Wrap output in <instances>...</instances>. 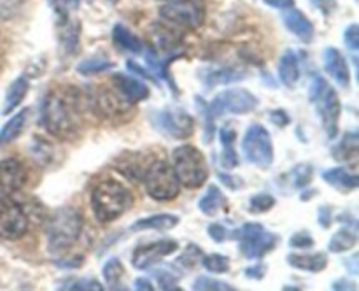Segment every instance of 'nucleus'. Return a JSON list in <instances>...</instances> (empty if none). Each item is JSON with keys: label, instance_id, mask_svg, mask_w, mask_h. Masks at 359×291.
Returning a JSON list of instances; mask_svg holds the SVG:
<instances>
[{"label": "nucleus", "instance_id": "14", "mask_svg": "<svg viewBox=\"0 0 359 291\" xmlns=\"http://www.w3.org/2000/svg\"><path fill=\"white\" fill-rule=\"evenodd\" d=\"M91 104L95 105L98 114L109 116V118H118V116H123L126 111H130L132 104L123 97L118 91V88H105L100 86V90L95 91L93 102Z\"/></svg>", "mask_w": 359, "mask_h": 291}, {"label": "nucleus", "instance_id": "49", "mask_svg": "<svg viewBox=\"0 0 359 291\" xmlns=\"http://www.w3.org/2000/svg\"><path fill=\"white\" fill-rule=\"evenodd\" d=\"M265 4H269L270 7H277V9H287V7H293L294 0H265Z\"/></svg>", "mask_w": 359, "mask_h": 291}, {"label": "nucleus", "instance_id": "6", "mask_svg": "<svg viewBox=\"0 0 359 291\" xmlns=\"http://www.w3.org/2000/svg\"><path fill=\"white\" fill-rule=\"evenodd\" d=\"M144 184L151 198L156 202H170L179 195V179L172 165L167 161L156 160L144 172Z\"/></svg>", "mask_w": 359, "mask_h": 291}, {"label": "nucleus", "instance_id": "5", "mask_svg": "<svg viewBox=\"0 0 359 291\" xmlns=\"http://www.w3.org/2000/svg\"><path fill=\"white\" fill-rule=\"evenodd\" d=\"M311 100L314 104L319 119H321L326 135L330 139H335L337 133H339V119L342 107H340L339 95L330 86L325 77L316 76L312 79Z\"/></svg>", "mask_w": 359, "mask_h": 291}, {"label": "nucleus", "instance_id": "11", "mask_svg": "<svg viewBox=\"0 0 359 291\" xmlns=\"http://www.w3.org/2000/svg\"><path fill=\"white\" fill-rule=\"evenodd\" d=\"M28 230V214L9 196H0V238L16 241Z\"/></svg>", "mask_w": 359, "mask_h": 291}, {"label": "nucleus", "instance_id": "26", "mask_svg": "<svg viewBox=\"0 0 359 291\" xmlns=\"http://www.w3.org/2000/svg\"><path fill=\"white\" fill-rule=\"evenodd\" d=\"M112 39H114V42L119 46V48L126 49V51L130 53H135V55L142 53L144 49L140 39L137 37L135 34H132L128 28L123 27V25H116L114 30H112Z\"/></svg>", "mask_w": 359, "mask_h": 291}, {"label": "nucleus", "instance_id": "1", "mask_svg": "<svg viewBox=\"0 0 359 291\" xmlns=\"http://www.w3.org/2000/svg\"><path fill=\"white\" fill-rule=\"evenodd\" d=\"M42 121L48 132L58 139L76 135L83 125L81 91L72 84L53 88L42 104Z\"/></svg>", "mask_w": 359, "mask_h": 291}, {"label": "nucleus", "instance_id": "28", "mask_svg": "<svg viewBox=\"0 0 359 291\" xmlns=\"http://www.w3.org/2000/svg\"><path fill=\"white\" fill-rule=\"evenodd\" d=\"M358 144L359 139L356 133H347L342 142L335 147V158L339 161H356L358 160Z\"/></svg>", "mask_w": 359, "mask_h": 291}, {"label": "nucleus", "instance_id": "33", "mask_svg": "<svg viewBox=\"0 0 359 291\" xmlns=\"http://www.w3.org/2000/svg\"><path fill=\"white\" fill-rule=\"evenodd\" d=\"M291 177H293L294 188H305L312 181V167L309 163L298 165L291 170Z\"/></svg>", "mask_w": 359, "mask_h": 291}, {"label": "nucleus", "instance_id": "44", "mask_svg": "<svg viewBox=\"0 0 359 291\" xmlns=\"http://www.w3.org/2000/svg\"><path fill=\"white\" fill-rule=\"evenodd\" d=\"M209 235H210V237H212L216 242H224V241H226V238H228L226 228H224L223 224H219V223L210 224V226H209Z\"/></svg>", "mask_w": 359, "mask_h": 291}, {"label": "nucleus", "instance_id": "50", "mask_svg": "<svg viewBox=\"0 0 359 291\" xmlns=\"http://www.w3.org/2000/svg\"><path fill=\"white\" fill-rule=\"evenodd\" d=\"M221 175V179H223L224 181V184L228 186V188H231V189H238L242 186V181L241 179H237V177H233L231 179L230 175H224V174H219Z\"/></svg>", "mask_w": 359, "mask_h": 291}, {"label": "nucleus", "instance_id": "38", "mask_svg": "<svg viewBox=\"0 0 359 291\" xmlns=\"http://www.w3.org/2000/svg\"><path fill=\"white\" fill-rule=\"evenodd\" d=\"M276 205V198L270 195H256L251 198V210L252 212H265Z\"/></svg>", "mask_w": 359, "mask_h": 291}, {"label": "nucleus", "instance_id": "34", "mask_svg": "<svg viewBox=\"0 0 359 291\" xmlns=\"http://www.w3.org/2000/svg\"><path fill=\"white\" fill-rule=\"evenodd\" d=\"M62 287H65V290H72V291H77V290H81V291H102V290H104V287L100 286V283H98V280L86 279V277H84V279L69 280V283H67L65 286H62Z\"/></svg>", "mask_w": 359, "mask_h": 291}, {"label": "nucleus", "instance_id": "30", "mask_svg": "<svg viewBox=\"0 0 359 291\" xmlns=\"http://www.w3.org/2000/svg\"><path fill=\"white\" fill-rule=\"evenodd\" d=\"M111 69H114V63L107 62V60H100V58L84 60L83 63L77 65V72L83 74V76H93V74L107 72V70Z\"/></svg>", "mask_w": 359, "mask_h": 291}, {"label": "nucleus", "instance_id": "36", "mask_svg": "<svg viewBox=\"0 0 359 291\" xmlns=\"http://www.w3.org/2000/svg\"><path fill=\"white\" fill-rule=\"evenodd\" d=\"M196 102H198V107L200 111L203 112V126H205V133H203V139L207 140V142H210L212 140V135H214V116L210 114L209 111V105H205V102L202 100L200 97H196Z\"/></svg>", "mask_w": 359, "mask_h": 291}, {"label": "nucleus", "instance_id": "3", "mask_svg": "<svg viewBox=\"0 0 359 291\" xmlns=\"http://www.w3.org/2000/svg\"><path fill=\"white\" fill-rule=\"evenodd\" d=\"M83 230V214L72 205L62 207L51 216L48 224V248L60 255L65 252L79 241Z\"/></svg>", "mask_w": 359, "mask_h": 291}, {"label": "nucleus", "instance_id": "22", "mask_svg": "<svg viewBox=\"0 0 359 291\" xmlns=\"http://www.w3.org/2000/svg\"><path fill=\"white\" fill-rule=\"evenodd\" d=\"M279 77L286 86L293 88L294 84L300 79V65H298L297 53L293 49H287L284 51V55L280 56L279 62Z\"/></svg>", "mask_w": 359, "mask_h": 291}, {"label": "nucleus", "instance_id": "4", "mask_svg": "<svg viewBox=\"0 0 359 291\" xmlns=\"http://www.w3.org/2000/svg\"><path fill=\"white\" fill-rule=\"evenodd\" d=\"M172 168L179 182L188 189H198L209 177L205 156L195 146H179L172 151Z\"/></svg>", "mask_w": 359, "mask_h": 291}, {"label": "nucleus", "instance_id": "12", "mask_svg": "<svg viewBox=\"0 0 359 291\" xmlns=\"http://www.w3.org/2000/svg\"><path fill=\"white\" fill-rule=\"evenodd\" d=\"M154 125L158 126V130L168 133L174 139H188L193 135V128H195L191 116L181 109H167V111L158 112Z\"/></svg>", "mask_w": 359, "mask_h": 291}, {"label": "nucleus", "instance_id": "41", "mask_svg": "<svg viewBox=\"0 0 359 291\" xmlns=\"http://www.w3.org/2000/svg\"><path fill=\"white\" fill-rule=\"evenodd\" d=\"M81 0H53V6H55V11L62 18H65L70 11L77 9Z\"/></svg>", "mask_w": 359, "mask_h": 291}, {"label": "nucleus", "instance_id": "20", "mask_svg": "<svg viewBox=\"0 0 359 291\" xmlns=\"http://www.w3.org/2000/svg\"><path fill=\"white\" fill-rule=\"evenodd\" d=\"M323 179L342 193L354 191L359 186L358 175L351 174L346 168H330V170H325L323 172Z\"/></svg>", "mask_w": 359, "mask_h": 291}, {"label": "nucleus", "instance_id": "31", "mask_svg": "<svg viewBox=\"0 0 359 291\" xmlns=\"http://www.w3.org/2000/svg\"><path fill=\"white\" fill-rule=\"evenodd\" d=\"M202 265L212 273H224L230 270V259L224 255H207L202 258Z\"/></svg>", "mask_w": 359, "mask_h": 291}, {"label": "nucleus", "instance_id": "25", "mask_svg": "<svg viewBox=\"0 0 359 291\" xmlns=\"http://www.w3.org/2000/svg\"><path fill=\"white\" fill-rule=\"evenodd\" d=\"M28 112H30L28 109H23V111L18 112L16 116H13V118L2 126V130H0V147L7 146V144H11L13 140H16L18 137L21 135L25 125H27Z\"/></svg>", "mask_w": 359, "mask_h": 291}, {"label": "nucleus", "instance_id": "47", "mask_svg": "<svg viewBox=\"0 0 359 291\" xmlns=\"http://www.w3.org/2000/svg\"><path fill=\"white\" fill-rule=\"evenodd\" d=\"M270 119H272L273 125H277V126H286L287 123H290V116H287L284 111L272 112V118Z\"/></svg>", "mask_w": 359, "mask_h": 291}, {"label": "nucleus", "instance_id": "9", "mask_svg": "<svg viewBox=\"0 0 359 291\" xmlns=\"http://www.w3.org/2000/svg\"><path fill=\"white\" fill-rule=\"evenodd\" d=\"M242 151L249 163L259 168H266L273 161V146L270 133L265 126L251 125L242 140Z\"/></svg>", "mask_w": 359, "mask_h": 291}, {"label": "nucleus", "instance_id": "52", "mask_svg": "<svg viewBox=\"0 0 359 291\" xmlns=\"http://www.w3.org/2000/svg\"><path fill=\"white\" fill-rule=\"evenodd\" d=\"M83 263V258H76V259H63V262H56L58 266H79Z\"/></svg>", "mask_w": 359, "mask_h": 291}, {"label": "nucleus", "instance_id": "46", "mask_svg": "<svg viewBox=\"0 0 359 291\" xmlns=\"http://www.w3.org/2000/svg\"><path fill=\"white\" fill-rule=\"evenodd\" d=\"M319 223H321L323 228H328L330 223H332V209L328 205H323L319 209V216H318Z\"/></svg>", "mask_w": 359, "mask_h": 291}, {"label": "nucleus", "instance_id": "7", "mask_svg": "<svg viewBox=\"0 0 359 291\" xmlns=\"http://www.w3.org/2000/svg\"><path fill=\"white\" fill-rule=\"evenodd\" d=\"M228 237L237 238L241 242V251L245 258L259 259L270 252L272 249L277 248L279 242V235L265 231L263 224L258 223H248L241 226L238 230L231 231Z\"/></svg>", "mask_w": 359, "mask_h": 291}, {"label": "nucleus", "instance_id": "13", "mask_svg": "<svg viewBox=\"0 0 359 291\" xmlns=\"http://www.w3.org/2000/svg\"><path fill=\"white\" fill-rule=\"evenodd\" d=\"M177 242L170 241V238H167V241H154L151 244H142L133 251L132 265L137 270H146L149 266L156 265L158 262H161L165 256L177 251Z\"/></svg>", "mask_w": 359, "mask_h": 291}, {"label": "nucleus", "instance_id": "16", "mask_svg": "<svg viewBox=\"0 0 359 291\" xmlns=\"http://www.w3.org/2000/svg\"><path fill=\"white\" fill-rule=\"evenodd\" d=\"M325 70L332 76L339 86L349 88L351 84V70L347 65V60L344 58L342 53L335 48L325 49Z\"/></svg>", "mask_w": 359, "mask_h": 291}, {"label": "nucleus", "instance_id": "29", "mask_svg": "<svg viewBox=\"0 0 359 291\" xmlns=\"http://www.w3.org/2000/svg\"><path fill=\"white\" fill-rule=\"evenodd\" d=\"M123 273H125V269L119 263L118 258H111L107 263L104 265V279L107 283V287L111 290H119V280H121Z\"/></svg>", "mask_w": 359, "mask_h": 291}, {"label": "nucleus", "instance_id": "40", "mask_svg": "<svg viewBox=\"0 0 359 291\" xmlns=\"http://www.w3.org/2000/svg\"><path fill=\"white\" fill-rule=\"evenodd\" d=\"M290 244L297 249H309L314 245V238H312L307 231H298V234H294L293 237H291Z\"/></svg>", "mask_w": 359, "mask_h": 291}, {"label": "nucleus", "instance_id": "24", "mask_svg": "<svg viewBox=\"0 0 359 291\" xmlns=\"http://www.w3.org/2000/svg\"><path fill=\"white\" fill-rule=\"evenodd\" d=\"M28 93V81L27 77H18L11 83L9 90L6 93V100H4V107H2V114L7 116L18 107V105L23 102V98L27 97Z\"/></svg>", "mask_w": 359, "mask_h": 291}, {"label": "nucleus", "instance_id": "2", "mask_svg": "<svg viewBox=\"0 0 359 291\" xmlns=\"http://www.w3.org/2000/svg\"><path fill=\"white\" fill-rule=\"evenodd\" d=\"M133 205V193L118 181H104L91 193V207L100 223H111Z\"/></svg>", "mask_w": 359, "mask_h": 291}, {"label": "nucleus", "instance_id": "37", "mask_svg": "<svg viewBox=\"0 0 359 291\" xmlns=\"http://www.w3.org/2000/svg\"><path fill=\"white\" fill-rule=\"evenodd\" d=\"M200 256H202V251H200L198 245L191 244L186 248V251L182 252L181 256H179L177 263H181V265H184V266H195L196 262L200 259Z\"/></svg>", "mask_w": 359, "mask_h": 291}, {"label": "nucleus", "instance_id": "19", "mask_svg": "<svg viewBox=\"0 0 359 291\" xmlns=\"http://www.w3.org/2000/svg\"><path fill=\"white\" fill-rule=\"evenodd\" d=\"M286 262L290 263L293 269L305 270V272H323L328 265V256L325 252H318V255H287Z\"/></svg>", "mask_w": 359, "mask_h": 291}, {"label": "nucleus", "instance_id": "43", "mask_svg": "<svg viewBox=\"0 0 359 291\" xmlns=\"http://www.w3.org/2000/svg\"><path fill=\"white\" fill-rule=\"evenodd\" d=\"M224 151H223V156H221V163H223V167L226 168H233L238 165V158H237V153H235L233 146H223Z\"/></svg>", "mask_w": 359, "mask_h": 291}, {"label": "nucleus", "instance_id": "27", "mask_svg": "<svg viewBox=\"0 0 359 291\" xmlns=\"http://www.w3.org/2000/svg\"><path fill=\"white\" fill-rule=\"evenodd\" d=\"M358 242V235L356 231H353L351 228H342V230L337 231L335 235L332 237L330 241L328 248L332 252H344V251H349L356 245Z\"/></svg>", "mask_w": 359, "mask_h": 291}, {"label": "nucleus", "instance_id": "48", "mask_svg": "<svg viewBox=\"0 0 359 291\" xmlns=\"http://www.w3.org/2000/svg\"><path fill=\"white\" fill-rule=\"evenodd\" d=\"M265 270L266 266L265 265H258V266H251V269H245V276L248 277H252V279H263L265 277Z\"/></svg>", "mask_w": 359, "mask_h": 291}, {"label": "nucleus", "instance_id": "8", "mask_svg": "<svg viewBox=\"0 0 359 291\" xmlns=\"http://www.w3.org/2000/svg\"><path fill=\"white\" fill-rule=\"evenodd\" d=\"M160 16L174 27L196 30L205 21V2L203 0H175L161 7Z\"/></svg>", "mask_w": 359, "mask_h": 291}, {"label": "nucleus", "instance_id": "17", "mask_svg": "<svg viewBox=\"0 0 359 291\" xmlns=\"http://www.w3.org/2000/svg\"><path fill=\"white\" fill-rule=\"evenodd\" d=\"M112 83L118 88L119 93H121L132 105L140 100H146V98L149 97V88L132 76H126V74H114Z\"/></svg>", "mask_w": 359, "mask_h": 291}, {"label": "nucleus", "instance_id": "21", "mask_svg": "<svg viewBox=\"0 0 359 291\" xmlns=\"http://www.w3.org/2000/svg\"><path fill=\"white\" fill-rule=\"evenodd\" d=\"M198 207L205 216H217L221 210L226 209V196L223 195V191L216 184H210L207 188L205 195L200 198Z\"/></svg>", "mask_w": 359, "mask_h": 291}, {"label": "nucleus", "instance_id": "39", "mask_svg": "<svg viewBox=\"0 0 359 291\" xmlns=\"http://www.w3.org/2000/svg\"><path fill=\"white\" fill-rule=\"evenodd\" d=\"M154 277L160 283L161 290H179L177 279L170 270H154Z\"/></svg>", "mask_w": 359, "mask_h": 291}, {"label": "nucleus", "instance_id": "45", "mask_svg": "<svg viewBox=\"0 0 359 291\" xmlns=\"http://www.w3.org/2000/svg\"><path fill=\"white\" fill-rule=\"evenodd\" d=\"M219 139L221 142H223V146H233L235 139H237V132L228 128V126H223V128L219 130Z\"/></svg>", "mask_w": 359, "mask_h": 291}, {"label": "nucleus", "instance_id": "51", "mask_svg": "<svg viewBox=\"0 0 359 291\" xmlns=\"http://www.w3.org/2000/svg\"><path fill=\"white\" fill-rule=\"evenodd\" d=\"M135 290L153 291V284H151L149 279H144V277H140V279L135 280Z\"/></svg>", "mask_w": 359, "mask_h": 291}, {"label": "nucleus", "instance_id": "23", "mask_svg": "<svg viewBox=\"0 0 359 291\" xmlns=\"http://www.w3.org/2000/svg\"><path fill=\"white\" fill-rule=\"evenodd\" d=\"M179 217L174 214H154V216L144 217L133 223V231L142 230H170V228L177 226Z\"/></svg>", "mask_w": 359, "mask_h": 291}, {"label": "nucleus", "instance_id": "18", "mask_svg": "<svg viewBox=\"0 0 359 291\" xmlns=\"http://www.w3.org/2000/svg\"><path fill=\"white\" fill-rule=\"evenodd\" d=\"M283 21L287 30L293 35H297L300 41L311 42L314 39V25L300 11L293 9V7H287L286 13L283 14Z\"/></svg>", "mask_w": 359, "mask_h": 291}, {"label": "nucleus", "instance_id": "32", "mask_svg": "<svg viewBox=\"0 0 359 291\" xmlns=\"http://www.w3.org/2000/svg\"><path fill=\"white\" fill-rule=\"evenodd\" d=\"M193 290L196 291H207V290H214V291H231L235 290L233 286H230L228 283H223V280H216L212 277H198L193 284Z\"/></svg>", "mask_w": 359, "mask_h": 291}, {"label": "nucleus", "instance_id": "35", "mask_svg": "<svg viewBox=\"0 0 359 291\" xmlns=\"http://www.w3.org/2000/svg\"><path fill=\"white\" fill-rule=\"evenodd\" d=\"M210 81L209 86H214V84H223V83H231V81L244 79V74L233 72V70H217V72L209 74Z\"/></svg>", "mask_w": 359, "mask_h": 291}, {"label": "nucleus", "instance_id": "10", "mask_svg": "<svg viewBox=\"0 0 359 291\" xmlns=\"http://www.w3.org/2000/svg\"><path fill=\"white\" fill-rule=\"evenodd\" d=\"M256 105H258V98L251 91L242 90V88H231V90H224L214 97V100L209 105V111L214 118H217V116H223L226 112L245 114V112L255 111Z\"/></svg>", "mask_w": 359, "mask_h": 291}, {"label": "nucleus", "instance_id": "15", "mask_svg": "<svg viewBox=\"0 0 359 291\" xmlns=\"http://www.w3.org/2000/svg\"><path fill=\"white\" fill-rule=\"evenodd\" d=\"M27 168L16 158L0 161V196H11L27 182Z\"/></svg>", "mask_w": 359, "mask_h": 291}, {"label": "nucleus", "instance_id": "42", "mask_svg": "<svg viewBox=\"0 0 359 291\" xmlns=\"http://www.w3.org/2000/svg\"><path fill=\"white\" fill-rule=\"evenodd\" d=\"M344 41H346V44L349 46L351 49H356L359 48V27L358 25H351L349 28L346 30V34H344Z\"/></svg>", "mask_w": 359, "mask_h": 291}]
</instances>
